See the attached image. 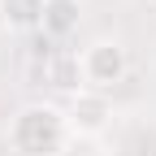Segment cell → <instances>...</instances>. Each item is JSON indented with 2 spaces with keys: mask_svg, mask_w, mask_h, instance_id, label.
Instances as JSON below:
<instances>
[{
  "mask_svg": "<svg viewBox=\"0 0 156 156\" xmlns=\"http://www.w3.org/2000/svg\"><path fill=\"white\" fill-rule=\"evenodd\" d=\"M48 83L56 91L78 95V91H83V65H78V56H56V61L48 65Z\"/></svg>",
  "mask_w": 156,
  "mask_h": 156,
  "instance_id": "8992f818",
  "label": "cell"
},
{
  "mask_svg": "<svg viewBox=\"0 0 156 156\" xmlns=\"http://www.w3.org/2000/svg\"><path fill=\"white\" fill-rule=\"evenodd\" d=\"M0 22L9 30H39L44 26V0H0Z\"/></svg>",
  "mask_w": 156,
  "mask_h": 156,
  "instance_id": "5b68a950",
  "label": "cell"
},
{
  "mask_svg": "<svg viewBox=\"0 0 156 156\" xmlns=\"http://www.w3.org/2000/svg\"><path fill=\"white\" fill-rule=\"evenodd\" d=\"M78 17H83V5L78 0H44V30L48 39H65L78 30Z\"/></svg>",
  "mask_w": 156,
  "mask_h": 156,
  "instance_id": "277c9868",
  "label": "cell"
},
{
  "mask_svg": "<svg viewBox=\"0 0 156 156\" xmlns=\"http://www.w3.org/2000/svg\"><path fill=\"white\" fill-rule=\"evenodd\" d=\"M65 139H69L65 113L52 104H26L9 122V147L17 156H56Z\"/></svg>",
  "mask_w": 156,
  "mask_h": 156,
  "instance_id": "6da1fadb",
  "label": "cell"
},
{
  "mask_svg": "<svg viewBox=\"0 0 156 156\" xmlns=\"http://www.w3.org/2000/svg\"><path fill=\"white\" fill-rule=\"evenodd\" d=\"M108 156H126V152H108Z\"/></svg>",
  "mask_w": 156,
  "mask_h": 156,
  "instance_id": "52a82bcc",
  "label": "cell"
},
{
  "mask_svg": "<svg viewBox=\"0 0 156 156\" xmlns=\"http://www.w3.org/2000/svg\"><path fill=\"white\" fill-rule=\"evenodd\" d=\"M78 65H83V83H91V91H104L126 78V48L117 39H95L78 56Z\"/></svg>",
  "mask_w": 156,
  "mask_h": 156,
  "instance_id": "7a4b0ae2",
  "label": "cell"
},
{
  "mask_svg": "<svg viewBox=\"0 0 156 156\" xmlns=\"http://www.w3.org/2000/svg\"><path fill=\"white\" fill-rule=\"evenodd\" d=\"M108 122H113L108 95H104V91H91V87H83V91L69 100V108H65V126H69L74 139H95V134L108 130Z\"/></svg>",
  "mask_w": 156,
  "mask_h": 156,
  "instance_id": "3957f363",
  "label": "cell"
}]
</instances>
